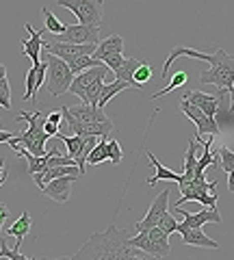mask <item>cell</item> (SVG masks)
Here are the masks:
<instances>
[{
	"mask_svg": "<svg viewBox=\"0 0 234 260\" xmlns=\"http://www.w3.org/2000/svg\"><path fill=\"white\" fill-rule=\"evenodd\" d=\"M70 111H72V115L80 119L83 124H107V121H111L109 115H104V111L100 107H93V104H87V102L78 104L74 109L70 107Z\"/></svg>",
	"mask_w": 234,
	"mask_h": 260,
	"instance_id": "cell-16",
	"label": "cell"
},
{
	"mask_svg": "<svg viewBox=\"0 0 234 260\" xmlns=\"http://www.w3.org/2000/svg\"><path fill=\"white\" fill-rule=\"evenodd\" d=\"M217 154H219V169L221 172H232L234 169V152L230 148H225V145H221L219 150H217Z\"/></svg>",
	"mask_w": 234,
	"mask_h": 260,
	"instance_id": "cell-31",
	"label": "cell"
},
{
	"mask_svg": "<svg viewBox=\"0 0 234 260\" xmlns=\"http://www.w3.org/2000/svg\"><path fill=\"white\" fill-rule=\"evenodd\" d=\"M182 100H187L191 104H195V107H199L208 117H215V113H217V93L213 95V93H204V91L189 89V91L182 95Z\"/></svg>",
	"mask_w": 234,
	"mask_h": 260,
	"instance_id": "cell-18",
	"label": "cell"
},
{
	"mask_svg": "<svg viewBox=\"0 0 234 260\" xmlns=\"http://www.w3.org/2000/svg\"><path fill=\"white\" fill-rule=\"evenodd\" d=\"M172 213L174 215H180L182 217V223L187 225V228H202L204 223H221V215H219V210L217 208H211V206H206L204 210H199V213H187V210H182L180 206H172Z\"/></svg>",
	"mask_w": 234,
	"mask_h": 260,
	"instance_id": "cell-8",
	"label": "cell"
},
{
	"mask_svg": "<svg viewBox=\"0 0 234 260\" xmlns=\"http://www.w3.org/2000/svg\"><path fill=\"white\" fill-rule=\"evenodd\" d=\"M5 180H7V178H0V186H3V184H5Z\"/></svg>",
	"mask_w": 234,
	"mask_h": 260,
	"instance_id": "cell-46",
	"label": "cell"
},
{
	"mask_svg": "<svg viewBox=\"0 0 234 260\" xmlns=\"http://www.w3.org/2000/svg\"><path fill=\"white\" fill-rule=\"evenodd\" d=\"M135 80L139 83L141 87L145 85V83H150L152 80V65L150 63H141L139 68H137V72H135Z\"/></svg>",
	"mask_w": 234,
	"mask_h": 260,
	"instance_id": "cell-36",
	"label": "cell"
},
{
	"mask_svg": "<svg viewBox=\"0 0 234 260\" xmlns=\"http://www.w3.org/2000/svg\"><path fill=\"white\" fill-rule=\"evenodd\" d=\"M0 78H7V68L0 63Z\"/></svg>",
	"mask_w": 234,
	"mask_h": 260,
	"instance_id": "cell-44",
	"label": "cell"
},
{
	"mask_svg": "<svg viewBox=\"0 0 234 260\" xmlns=\"http://www.w3.org/2000/svg\"><path fill=\"white\" fill-rule=\"evenodd\" d=\"M124 61H126L124 54H113V56H107V59H104V63H107V68L111 72H117L124 65Z\"/></svg>",
	"mask_w": 234,
	"mask_h": 260,
	"instance_id": "cell-38",
	"label": "cell"
},
{
	"mask_svg": "<svg viewBox=\"0 0 234 260\" xmlns=\"http://www.w3.org/2000/svg\"><path fill=\"white\" fill-rule=\"evenodd\" d=\"M61 119H63V113L61 111H52L50 115H48V121H52V124H56V126L61 124Z\"/></svg>",
	"mask_w": 234,
	"mask_h": 260,
	"instance_id": "cell-41",
	"label": "cell"
},
{
	"mask_svg": "<svg viewBox=\"0 0 234 260\" xmlns=\"http://www.w3.org/2000/svg\"><path fill=\"white\" fill-rule=\"evenodd\" d=\"M230 98H232V107H234V85L230 87Z\"/></svg>",
	"mask_w": 234,
	"mask_h": 260,
	"instance_id": "cell-45",
	"label": "cell"
},
{
	"mask_svg": "<svg viewBox=\"0 0 234 260\" xmlns=\"http://www.w3.org/2000/svg\"><path fill=\"white\" fill-rule=\"evenodd\" d=\"M148 160H150V165L156 169V174L145 180V182H148V186H156L158 180H169V182H174V184H178L182 180V174H176V172H172V169H167L165 165H160V160L152 152H148Z\"/></svg>",
	"mask_w": 234,
	"mask_h": 260,
	"instance_id": "cell-19",
	"label": "cell"
},
{
	"mask_svg": "<svg viewBox=\"0 0 234 260\" xmlns=\"http://www.w3.org/2000/svg\"><path fill=\"white\" fill-rule=\"evenodd\" d=\"M52 42L65 44H100V26H87V24H68L65 32L54 35Z\"/></svg>",
	"mask_w": 234,
	"mask_h": 260,
	"instance_id": "cell-6",
	"label": "cell"
},
{
	"mask_svg": "<svg viewBox=\"0 0 234 260\" xmlns=\"http://www.w3.org/2000/svg\"><path fill=\"white\" fill-rule=\"evenodd\" d=\"M195 145H197V141H195V137H193V139L189 141L187 154H184V172H182V180H180V182H184V180H191V178H195V165H197ZM180 182H178V184H180Z\"/></svg>",
	"mask_w": 234,
	"mask_h": 260,
	"instance_id": "cell-25",
	"label": "cell"
},
{
	"mask_svg": "<svg viewBox=\"0 0 234 260\" xmlns=\"http://www.w3.org/2000/svg\"><path fill=\"white\" fill-rule=\"evenodd\" d=\"M56 7H63L76 15V20L87 26H100L104 18L102 0H56Z\"/></svg>",
	"mask_w": 234,
	"mask_h": 260,
	"instance_id": "cell-4",
	"label": "cell"
},
{
	"mask_svg": "<svg viewBox=\"0 0 234 260\" xmlns=\"http://www.w3.org/2000/svg\"><path fill=\"white\" fill-rule=\"evenodd\" d=\"M74 258L78 260H135V258H152L148 251L139 247L128 245L126 230L111 223L107 230L93 232L89 241H85L83 245L74 251Z\"/></svg>",
	"mask_w": 234,
	"mask_h": 260,
	"instance_id": "cell-1",
	"label": "cell"
},
{
	"mask_svg": "<svg viewBox=\"0 0 234 260\" xmlns=\"http://www.w3.org/2000/svg\"><path fill=\"white\" fill-rule=\"evenodd\" d=\"M124 39L119 37V35H109V37H104L100 39V44H98V50L93 52L95 59H100L104 61L107 56H113V54H124Z\"/></svg>",
	"mask_w": 234,
	"mask_h": 260,
	"instance_id": "cell-20",
	"label": "cell"
},
{
	"mask_svg": "<svg viewBox=\"0 0 234 260\" xmlns=\"http://www.w3.org/2000/svg\"><path fill=\"white\" fill-rule=\"evenodd\" d=\"M130 85L128 83H124V80H119V78H115V80H107V83L102 85V91H100V100H98V107L100 109H104L107 104L115 98L117 93H122L124 89H128Z\"/></svg>",
	"mask_w": 234,
	"mask_h": 260,
	"instance_id": "cell-22",
	"label": "cell"
},
{
	"mask_svg": "<svg viewBox=\"0 0 234 260\" xmlns=\"http://www.w3.org/2000/svg\"><path fill=\"white\" fill-rule=\"evenodd\" d=\"M56 139L63 141V145H65V152L76 160V156H78V154L83 152V148H85L87 137H80V135H72V137H68V135H63V133H56Z\"/></svg>",
	"mask_w": 234,
	"mask_h": 260,
	"instance_id": "cell-24",
	"label": "cell"
},
{
	"mask_svg": "<svg viewBox=\"0 0 234 260\" xmlns=\"http://www.w3.org/2000/svg\"><path fill=\"white\" fill-rule=\"evenodd\" d=\"M109 74V68H107V63L104 65H98V68H89V70H85V72H80V74L74 76V80H72V87H70V93L72 95H76L80 102L85 100V93H87V89H89V85L93 83L95 78H100V76H107Z\"/></svg>",
	"mask_w": 234,
	"mask_h": 260,
	"instance_id": "cell-9",
	"label": "cell"
},
{
	"mask_svg": "<svg viewBox=\"0 0 234 260\" xmlns=\"http://www.w3.org/2000/svg\"><path fill=\"white\" fill-rule=\"evenodd\" d=\"M208 63H211L213 68L204 70L199 74L202 83L230 89L234 85V54L225 52L223 48H219L215 54H211V61H208Z\"/></svg>",
	"mask_w": 234,
	"mask_h": 260,
	"instance_id": "cell-3",
	"label": "cell"
},
{
	"mask_svg": "<svg viewBox=\"0 0 234 260\" xmlns=\"http://www.w3.org/2000/svg\"><path fill=\"white\" fill-rule=\"evenodd\" d=\"M44 130H46V135H48V137H56V133H59V126L52 124V121H48V117H46V121H44Z\"/></svg>",
	"mask_w": 234,
	"mask_h": 260,
	"instance_id": "cell-40",
	"label": "cell"
},
{
	"mask_svg": "<svg viewBox=\"0 0 234 260\" xmlns=\"http://www.w3.org/2000/svg\"><path fill=\"white\" fill-rule=\"evenodd\" d=\"M228 191L234 193V169H232V172H228Z\"/></svg>",
	"mask_w": 234,
	"mask_h": 260,
	"instance_id": "cell-43",
	"label": "cell"
},
{
	"mask_svg": "<svg viewBox=\"0 0 234 260\" xmlns=\"http://www.w3.org/2000/svg\"><path fill=\"white\" fill-rule=\"evenodd\" d=\"M30 232V213L28 210H24V213L15 219L13 221V225L11 228H7V237H13L15 239V249H20L22 247V241H24V237Z\"/></svg>",
	"mask_w": 234,
	"mask_h": 260,
	"instance_id": "cell-21",
	"label": "cell"
},
{
	"mask_svg": "<svg viewBox=\"0 0 234 260\" xmlns=\"http://www.w3.org/2000/svg\"><path fill=\"white\" fill-rule=\"evenodd\" d=\"M109 160V137H100V141L93 145V150L89 152V158H87V165L98 167L100 162Z\"/></svg>",
	"mask_w": 234,
	"mask_h": 260,
	"instance_id": "cell-26",
	"label": "cell"
},
{
	"mask_svg": "<svg viewBox=\"0 0 234 260\" xmlns=\"http://www.w3.org/2000/svg\"><path fill=\"white\" fill-rule=\"evenodd\" d=\"M178 232L182 234V243L184 245H193V247H204V249H219V243L208 239L202 228H187L184 223H178Z\"/></svg>",
	"mask_w": 234,
	"mask_h": 260,
	"instance_id": "cell-12",
	"label": "cell"
},
{
	"mask_svg": "<svg viewBox=\"0 0 234 260\" xmlns=\"http://www.w3.org/2000/svg\"><path fill=\"white\" fill-rule=\"evenodd\" d=\"M80 176H74V174H70V176H61V178H54V180L48 182L42 193L48 195L50 200L54 202H59V204H65V202L70 200V191H72V184H74L78 180Z\"/></svg>",
	"mask_w": 234,
	"mask_h": 260,
	"instance_id": "cell-10",
	"label": "cell"
},
{
	"mask_svg": "<svg viewBox=\"0 0 234 260\" xmlns=\"http://www.w3.org/2000/svg\"><path fill=\"white\" fill-rule=\"evenodd\" d=\"M7 219H9V208L0 202V237H7V234H3V225H5Z\"/></svg>",
	"mask_w": 234,
	"mask_h": 260,
	"instance_id": "cell-39",
	"label": "cell"
},
{
	"mask_svg": "<svg viewBox=\"0 0 234 260\" xmlns=\"http://www.w3.org/2000/svg\"><path fill=\"white\" fill-rule=\"evenodd\" d=\"M180 56H189V59H197V61H211V54L199 52V50H195V48H189V46H178V48H174V50L169 52L167 61H165V68H163V72H160V80L169 78V70H172L174 61L180 59Z\"/></svg>",
	"mask_w": 234,
	"mask_h": 260,
	"instance_id": "cell-15",
	"label": "cell"
},
{
	"mask_svg": "<svg viewBox=\"0 0 234 260\" xmlns=\"http://www.w3.org/2000/svg\"><path fill=\"white\" fill-rule=\"evenodd\" d=\"M172 245H169V232L160 230L158 225L150 228V256L152 258H167Z\"/></svg>",
	"mask_w": 234,
	"mask_h": 260,
	"instance_id": "cell-17",
	"label": "cell"
},
{
	"mask_svg": "<svg viewBox=\"0 0 234 260\" xmlns=\"http://www.w3.org/2000/svg\"><path fill=\"white\" fill-rule=\"evenodd\" d=\"M128 245H130V247H139V249H143V251H148V254H150V230H139L137 237L128 239Z\"/></svg>",
	"mask_w": 234,
	"mask_h": 260,
	"instance_id": "cell-32",
	"label": "cell"
},
{
	"mask_svg": "<svg viewBox=\"0 0 234 260\" xmlns=\"http://www.w3.org/2000/svg\"><path fill=\"white\" fill-rule=\"evenodd\" d=\"M48 63V70H46V83H44V89H46V93L48 95H54V98H59L63 93H68L70 91V87H72V80H74V72L70 70V65L59 59L56 54H50V52H46V59Z\"/></svg>",
	"mask_w": 234,
	"mask_h": 260,
	"instance_id": "cell-2",
	"label": "cell"
},
{
	"mask_svg": "<svg viewBox=\"0 0 234 260\" xmlns=\"http://www.w3.org/2000/svg\"><path fill=\"white\" fill-rule=\"evenodd\" d=\"M0 239H3V237H0Z\"/></svg>",
	"mask_w": 234,
	"mask_h": 260,
	"instance_id": "cell-47",
	"label": "cell"
},
{
	"mask_svg": "<svg viewBox=\"0 0 234 260\" xmlns=\"http://www.w3.org/2000/svg\"><path fill=\"white\" fill-rule=\"evenodd\" d=\"M0 107L7 111L11 109V87L7 78H0Z\"/></svg>",
	"mask_w": 234,
	"mask_h": 260,
	"instance_id": "cell-33",
	"label": "cell"
},
{
	"mask_svg": "<svg viewBox=\"0 0 234 260\" xmlns=\"http://www.w3.org/2000/svg\"><path fill=\"white\" fill-rule=\"evenodd\" d=\"M187 80H189V76H187V72H176V74L172 76V80L163 87V89H158L156 93H152V98H163V95H167L169 91H174V89H178V87H184L187 85Z\"/></svg>",
	"mask_w": 234,
	"mask_h": 260,
	"instance_id": "cell-29",
	"label": "cell"
},
{
	"mask_svg": "<svg viewBox=\"0 0 234 260\" xmlns=\"http://www.w3.org/2000/svg\"><path fill=\"white\" fill-rule=\"evenodd\" d=\"M44 18H46V30L48 32H52V35H61V32H65V28H68V24H63L59 18H56V15L48 9V7H44Z\"/></svg>",
	"mask_w": 234,
	"mask_h": 260,
	"instance_id": "cell-30",
	"label": "cell"
},
{
	"mask_svg": "<svg viewBox=\"0 0 234 260\" xmlns=\"http://www.w3.org/2000/svg\"><path fill=\"white\" fill-rule=\"evenodd\" d=\"M141 63L143 61H139V59H126L122 68H119L117 72H113V76L119 78V80H124V83H128L132 89H141V85L135 80V72H137V68H139Z\"/></svg>",
	"mask_w": 234,
	"mask_h": 260,
	"instance_id": "cell-23",
	"label": "cell"
},
{
	"mask_svg": "<svg viewBox=\"0 0 234 260\" xmlns=\"http://www.w3.org/2000/svg\"><path fill=\"white\" fill-rule=\"evenodd\" d=\"M68 65H70V70L74 72V74H80V72H85V70H89V68H98V65H104V61L95 59L93 54H83V56H78V59L70 61Z\"/></svg>",
	"mask_w": 234,
	"mask_h": 260,
	"instance_id": "cell-28",
	"label": "cell"
},
{
	"mask_svg": "<svg viewBox=\"0 0 234 260\" xmlns=\"http://www.w3.org/2000/svg\"><path fill=\"white\" fill-rule=\"evenodd\" d=\"M70 174H74V176H83L80 174V169L76 165H46V169L42 174H35V184H37V189L42 191L44 186L54 180V178H61V176H70Z\"/></svg>",
	"mask_w": 234,
	"mask_h": 260,
	"instance_id": "cell-14",
	"label": "cell"
},
{
	"mask_svg": "<svg viewBox=\"0 0 234 260\" xmlns=\"http://www.w3.org/2000/svg\"><path fill=\"white\" fill-rule=\"evenodd\" d=\"M5 239H7V237L0 239V258H9V260H28L24 254H20V249H15V247L9 249V247H7Z\"/></svg>",
	"mask_w": 234,
	"mask_h": 260,
	"instance_id": "cell-35",
	"label": "cell"
},
{
	"mask_svg": "<svg viewBox=\"0 0 234 260\" xmlns=\"http://www.w3.org/2000/svg\"><path fill=\"white\" fill-rule=\"evenodd\" d=\"M26 30H28V39H22V54L30 56L33 65H39L42 63V50H44V42H42V35L44 30H35L33 24H26Z\"/></svg>",
	"mask_w": 234,
	"mask_h": 260,
	"instance_id": "cell-13",
	"label": "cell"
},
{
	"mask_svg": "<svg viewBox=\"0 0 234 260\" xmlns=\"http://www.w3.org/2000/svg\"><path fill=\"white\" fill-rule=\"evenodd\" d=\"M169 195H172V193H169V189H163L156 195L154 202H152V206L148 208V213L143 215V219H139V221L135 223L137 232H139V230H150V228L158 225V219L169 210Z\"/></svg>",
	"mask_w": 234,
	"mask_h": 260,
	"instance_id": "cell-7",
	"label": "cell"
},
{
	"mask_svg": "<svg viewBox=\"0 0 234 260\" xmlns=\"http://www.w3.org/2000/svg\"><path fill=\"white\" fill-rule=\"evenodd\" d=\"M13 133H9V130H0V143H7V141H11L13 139Z\"/></svg>",
	"mask_w": 234,
	"mask_h": 260,
	"instance_id": "cell-42",
	"label": "cell"
},
{
	"mask_svg": "<svg viewBox=\"0 0 234 260\" xmlns=\"http://www.w3.org/2000/svg\"><path fill=\"white\" fill-rule=\"evenodd\" d=\"M24 100L26 102H35V93L39 91V65H33L28 72H26V85H24Z\"/></svg>",
	"mask_w": 234,
	"mask_h": 260,
	"instance_id": "cell-27",
	"label": "cell"
},
{
	"mask_svg": "<svg viewBox=\"0 0 234 260\" xmlns=\"http://www.w3.org/2000/svg\"><path fill=\"white\" fill-rule=\"evenodd\" d=\"M180 113H184V115L195 124V141L197 143H204L202 141V135H215V137L221 135V128H219V124H217V119L208 117L199 107H195V104L182 100L180 102Z\"/></svg>",
	"mask_w": 234,
	"mask_h": 260,
	"instance_id": "cell-5",
	"label": "cell"
},
{
	"mask_svg": "<svg viewBox=\"0 0 234 260\" xmlns=\"http://www.w3.org/2000/svg\"><path fill=\"white\" fill-rule=\"evenodd\" d=\"M158 228L160 230H165V232H169V234H174V232H178V221H176L174 215L167 210V213L158 219Z\"/></svg>",
	"mask_w": 234,
	"mask_h": 260,
	"instance_id": "cell-34",
	"label": "cell"
},
{
	"mask_svg": "<svg viewBox=\"0 0 234 260\" xmlns=\"http://www.w3.org/2000/svg\"><path fill=\"white\" fill-rule=\"evenodd\" d=\"M109 160L113 165H119V162H122V148H119V143L115 139L109 141Z\"/></svg>",
	"mask_w": 234,
	"mask_h": 260,
	"instance_id": "cell-37",
	"label": "cell"
},
{
	"mask_svg": "<svg viewBox=\"0 0 234 260\" xmlns=\"http://www.w3.org/2000/svg\"><path fill=\"white\" fill-rule=\"evenodd\" d=\"M215 119L219 128H228L234 126V107H232V98H230V89H223L219 87L217 91V113H215Z\"/></svg>",
	"mask_w": 234,
	"mask_h": 260,
	"instance_id": "cell-11",
	"label": "cell"
}]
</instances>
